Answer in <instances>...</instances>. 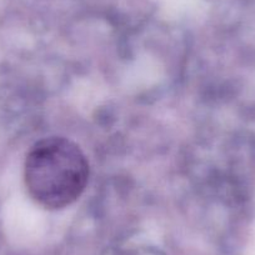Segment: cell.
Masks as SVG:
<instances>
[{
    "label": "cell",
    "instance_id": "obj_1",
    "mask_svg": "<svg viewBox=\"0 0 255 255\" xmlns=\"http://www.w3.org/2000/svg\"><path fill=\"white\" fill-rule=\"evenodd\" d=\"M89 176L84 151L61 136H49L34 144L24 165L26 190L46 210H61L74 204L87 189Z\"/></svg>",
    "mask_w": 255,
    "mask_h": 255
}]
</instances>
